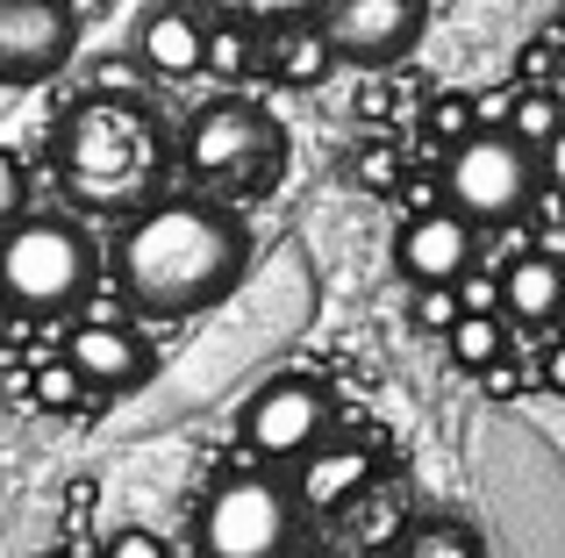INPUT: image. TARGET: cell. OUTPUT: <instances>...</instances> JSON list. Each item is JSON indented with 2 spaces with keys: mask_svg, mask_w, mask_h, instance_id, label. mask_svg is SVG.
<instances>
[{
  "mask_svg": "<svg viewBox=\"0 0 565 558\" xmlns=\"http://www.w3.org/2000/svg\"><path fill=\"white\" fill-rule=\"evenodd\" d=\"M294 537V494L265 473H236L201 508V558H279Z\"/></svg>",
  "mask_w": 565,
  "mask_h": 558,
  "instance_id": "6",
  "label": "cell"
},
{
  "mask_svg": "<svg viewBox=\"0 0 565 558\" xmlns=\"http://www.w3.org/2000/svg\"><path fill=\"white\" fill-rule=\"evenodd\" d=\"M172 137L137 94H86L57 122V180L94 215H137L166 194Z\"/></svg>",
  "mask_w": 565,
  "mask_h": 558,
  "instance_id": "2",
  "label": "cell"
},
{
  "mask_svg": "<svg viewBox=\"0 0 565 558\" xmlns=\"http://www.w3.org/2000/svg\"><path fill=\"white\" fill-rule=\"evenodd\" d=\"M79 14L65 0H0V79L8 86H43L72 65Z\"/></svg>",
  "mask_w": 565,
  "mask_h": 558,
  "instance_id": "8",
  "label": "cell"
},
{
  "mask_svg": "<svg viewBox=\"0 0 565 558\" xmlns=\"http://www.w3.org/2000/svg\"><path fill=\"white\" fill-rule=\"evenodd\" d=\"M94 287V244L65 215H8L0 229V301L22 315L79 308Z\"/></svg>",
  "mask_w": 565,
  "mask_h": 558,
  "instance_id": "4",
  "label": "cell"
},
{
  "mask_svg": "<svg viewBox=\"0 0 565 558\" xmlns=\"http://www.w3.org/2000/svg\"><path fill=\"white\" fill-rule=\"evenodd\" d=\"M294 465H301V473H294V502L322 508V516H337V508L373 480V451L351 444V437H344V444H308Z\"/></svg>",
  "mask_w": 565,
  "mask_h": 558,
  "instance_id": "12",
  "label": "cell"
},
{
  "mask_svg": "<svg viewBox=\"0 0 565 558\" xmlns=\"http://www.w3.org/2000/svg\"><path fill=\"white\" fill-rule=\"evenodd\" d=\"M344 516H351V530H359V545H386V537L401 530V494H386L380 480H365L344 502Z\"/></svg>",
  "mask_w": 565,
  "mask_h": 558,
  "instance_id": "20",
  "label": "cell"
},
{
  "mask_svg": "<svg viewBox=\"0 0 565 558\" xmlns=\"http://www.w3.org/2000/svg\"><path fill=\"white\" fill-rule=\"evenodd\" d=\"M408 322H415V330H429V336H444V330L458 322V293H451V287H415Z\"/></svg>",
  "mask_w": 565,
  "mask_h": 558,
  "instance_id": "25",
  "label": "cell"
},
{
  "mask_svg": "<svg viewBox=\"0 0 565 558\" xmlns=\"http://www.w3.org/2000/svg\"><path fill=\"white\" fill-rule=\"evenodd\" d=\"M322 430H330V394L301 373L258 387L250 408H244V444L258 451V459H301L308 444H322Z\"/></svg>",
  "mask_w": 565,
  "mask_h": 558,
  "instance_id": "9",
  "label": "cell"
},
{
  "mask_svg": "<svg viewBox=\"0 0 565 558\" xmlns=\"http://www.w3.org/2000/svg\"><path fill=\"white\" fill-rule=\"evenodd\" d=\"M244 215L201 194H158L151 208L129 215L122 244H115V279L143 315H201L244 279Z\"/></svg>",
  "mask_w": 565,
  "mask_h": 558,
  "instance_id": "1",
  "label": "cell"
},
{
  "mask_svg": "<svg viewBox=\"0 0 565 558\" xmlns=\"http://www.w3.org/2000/svg\"><path fill=\"white\" fill-rule=\"evenodd\" d=\"M423 122H429V137L451 151V143H466L472 129H480V115H472V94H466V86H444V94H429V115H423Z\"/></svg>",
  "mask_w": 565,
  "mask_h": 558,
  "instance_id": "22",
  "label": "cell"
},
{
  "mask_svg": "<svg viewBox=\"0 0 565 558\" xmlns=\"http://www.w3.org/2000/svg\"><path fill=\"white\" fill-rule=\"evenodd\" d=\"M57 358L86 379V394H129V387L151 379V351H143V336L129 330V322H115V315H86L79 330L65 336Z\"/></svg>",
  "mask_w": 565,
  "mask_h": 558,
  "instance_id": "10",
  "label": "cell"
},
{
  "mask_svg": "<svg viewBox=\"0 0 565 558\" xmlns=\"http://www.w3.org/2000/svg\"><path fill=\"white\" fill-rule=\"evenodd\" d=\"M29 394H36V408H51V416H72V408L86 401V379L72 373L65 358H43L36 379H29Z\"/></svg>",
  "mask_w": 565,
  "mask_h": 558,
  "instance_id": "23",
  "label": "cell"
},
{
  "mask_svg": "<svg viewBox=\"0 0 565 558\" xmlns=\"http://www.w3.org/2000/svg\"><path fill=\"white\" fill-rule=\"evenodd\" d=\"M351 172H359V186H365V194H394V186L408 180V165H401V143H394V129L365 137V143H359V158H351Z\"/></svg>",
  "mask_w": 565,
  "mask_h": 558,
  "instance_id": "21",
  "label": "cell"
},
{
  "mask_svg": "<svg viewBox=\"0 0 565 558\" xmlns=\"http://www.w3.org/2000/svg\"><path fill=\"white\" fill-rule=\"evenodd\" d=\"M537 186H552V151L530 158L515 137H501V129H472L466 143H451L444 151V208L458 215V223L472 229H494V223H515V215L530 208V194Z\"/></svg>",
  "mask_w": 565,
  "mask_h": 558,
  "instance_id": "5",
  "label": "cell"
},
{
  "mask_svg": "<svg viewBox=\"0 0 565 558\" xmlns=\"http://www.w3.org/2000/svg\"><path fill=\"white\" fill-rule=\"evenodd\" d=\"M480 387H487V394H501V401H509V394L523 387V373H515V365L501 358V365H487V373H480Z\"/></svg>",
  "mask_w": 565,
  "mask_h": 558,
  "instance_id": "30",
  "label": "cell"
},
{
  "mask_svg": "<svg viewBox=\"0 0 565 558\" xmlns=\"http://www.w3.org/2000/svg\"><path fill=\"white\" fill-rule=\"evenodd\" d=\"M258 65L273 72L279 86H322L330 79V43H322V29H316V14H294V22H273L265 29V43H258Z\"/></svg>",
  "mask_w": 565,
  "mask_h": 558,
  "instance_id": "13",
  "label": "cell"
},
{
  "mask_svg": "<svg viewBox=\"0 0 565 558\" xmlns=\"http://www.w3.org/2000/svg\"><path fill=\"white\" fill-rule=\"evenodd\" d=\"M494 293H501V308H509L515 322L544 330V322L558 315V301H565V272H558V258L523 251V258H509V266L494 272Z\"/></svg>",
  "mask_w": 565,
  "mask_h": 558,
  "instance_id": "15",
  "label": "cell"
},
{
  "mask_svg": "<svg viewBox=\"0 0 565 558\" xmlns=\"http://www.w3.org/2000/svg\"><path fill=\"white\" fill-rule=\"evenodd\" d=\"M222 14H230V22H244V29H273V22H294V14L308 8V0H215Z\"/></svg>",
  "mask_w": 565,
  "mask_h": 558,
  "instance_id": "26",
  "label": "cell"
},
{
  "mask_svg": "<svg viewBox=\"0 0 565 558\" xmlns=\"http://www.w3.org/2000/svg\"><path fill=\"white\" fill-rule=\"evenodd\" d=\"M43 558H72V551H43Z\"/></svg>",
  "mask_w": 565,
  "mask_h": 558,
  "instance_id": "31",
  "label": "cell"
},
{
  "mask_svg": "<svg viewBox=\"0 0 565 558\" xmlns=\"http://www.w3.org/2000/svg\"><path fill=\"white\" fill-rule=\"evenodd\" d=\"M250 65H258V36H250L244 22L201 29V72H215V79H250Z\"/></svg>",
  "mask_w": 565,
  "mask_h": 558,
  "instance_id": "18",
  "label": "cell"
},
{
  "mask_svg": "<svg viewBox=\"0 0 565 558\" xmlns=\"http://www.w3.org/2000/svg\"><path fill=\"white\" fill-rule=\"evenodd\" d=\"M408 558H480L466 523H423V530L408 537Z\"/></svg>",
  "mask_w": 565,
  "mask_h": 558,
  "instance_id": "24",
  "label": "cell"
},
{
  "mask_svg": "<svg viewBox=\"0 0 565 558\" xmlns=\"http://www.w3.org/2000/svg\"><path fill=\"white\" fill-rule=\"evenodd\" d=\"M172 165H186V180L201 186V201H258L287 180V129L244 94H222L207 108L186 115L180 143H172Z\"/></svg>",
  "mask_w": 565,
  "mask_h": 558,
  "instance_id": "3",
  "label": "cell"
},
{
  "mask_svg": "<svg viewBox=\"0 0 565 558\" xmlns=\"http://www.w3.org/2000/svg\"><path fill=\"white\" fill-rule=\"evenodd\" d=\"M558 129H565L558 94H515V100H509V122H501V137H515L530 158H537V151H558Z\"/></svg>",
  "mask_w": 565,
  "mask_h": 558,
  "instance_id": "17",
  "label": "cell"
},
{
  "mask_svg": "<svg viewBox=\"0 0 565 558\" xmlns=\"http://www.w3.org/2000/svg\"><path fill=\"white\" fill-rule=\"evenodd\" d=\"M444 344H451L458 373H487V365L509 358V322L501 315H458L451 330H444Z\"/></svg>",
  "mask_w": 565,
  "mask_h": 558,
  "instance_id": "16",
  "label": "cell"
},
{
  "mask_svg": "<svg viewBox=\"0 0 565 558\" xmlns=\"http://www.w3.org/2000/svg\"><path fill=\"white\" fill-rule=\"evenodd\" d=\"M316 29L330 43V57L386 72L423 43V0H322Z\"/></svg>",
  "mask_w": 565,
  "mask_h": 558,
  "instance_id": "7",
  "label": "cell"
},
{
  "mask_svg": "<svg viewBox=\"0 0 565 558\" xmlns=\"http://www.w3.org/2000/svg\"><path fill=\"white\" fill-rule=\"evenodd\" d=\"M472 251H480L472 223H458L451 208H415L408 223H401L394 266L408 272L415 287H451L458 272H472Z\"/></svg>",
  "mask_w": 565,
  "mask_h": 558,
  "instance_id": "11",
  "label": "cell"
},
{
  "mask_svg": "<svg viewBox=\"0 0 565 558\" xmlns=\"http://www.w3.org/2000/svg\"><path fill=\"white\" fill-rule=\"evenodd\" d=\"M359 115H365V122L394 115V86H386V79H365V86H359Z\"/></svg>",
  "mask_w": 565,
  "mask_h": 558,
  "instance_id": "29",
  "label": "cell"
},
{
  "mask_svg": "<svg viewBox=\"0 0 565 558\" xmlns=\"http://www.w3.org/2000/svg\"><path fill=\"white\" fill-rule=\"evenodd\" d=\"M558 57H565V29H537V36L515 51V94H558Z\"/></svg>",
  "mask_w": 565,
  "mask_h": 558,
  "instance_id": "19",
  "label": "cell"
},
{
  "mask_svg": "<svg viewBox=\"0 0 565 558\" xmlns=\"http://www.w3.org/2000/svg\"><path fill=\"white\" fill-rule=\"evenodd\" d=\"M100 551H108V558H166V537H151V530H137V523H129V530H115Z\"/></svg>",
  "mask_w": 565,
  "mask_h": 558,
  "instance_id": "27",
  "label": "cell"
},
{
  "mask_svg": "<svg viewBox=\"0 0 565 558\" xmlns=\"http://www.w3.org/2000/svg\"><path fill=\"white\" fill-rule=\"evenodd\" d=\"M22 208V151H0V215Z\"/></svg>",
  "mask_w": 565,
  "mask_h": 558,
  "instance_id": "28",
  "label": "cell"
},
{
  "mask_svg": "<svg viewBox=\"0 0 565 558\" xmlns=\"http://www.w3.org/2000/svg\"><path fill=\"white\" fill-rule=\"evenodd\" d=\"M137 57L151 79H193L201 72V22L186 8H151L137 22Z\"/></svg>",
  "mask_w": 565,
  "mask_h": 558,
  "instance_id": "14",
  "label": "cell"
}]
</instances>
